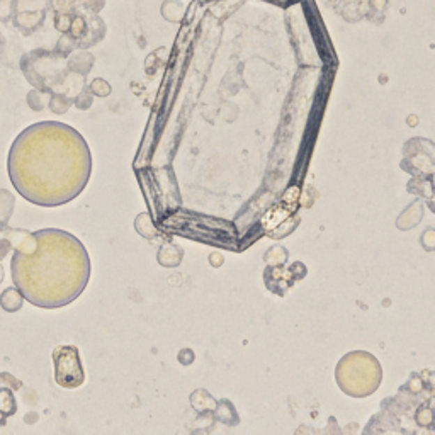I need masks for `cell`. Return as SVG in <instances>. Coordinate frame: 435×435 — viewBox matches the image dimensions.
<instances>
[{
	"mask_svg": "<svg viewBox=\"0 0 435 435\" xmlns=\"http://www.w3.org/2000/svg\"><path fill=\"white\" fill-rule=\"evenodd\" d=\"M9 177L29 203L56 208L79 197L92 174V155L77 130L60 121L26 128L9 151Z\"/></svg>",
	"mask_w": 435,
	"mask_h": 435,
	"instance_id": "6da1fadb",
	"label": "cell"
},
{
	"mask_svg": "<svg viewBox=\"0 0 435 435\" xmlns=\"http://www.w3.org/2000/svg\"><path fill=\"white\" fill-rule=\"evenodd\" d=\"M10 252H13V245H10V242L6 238V236L0 235V262H2V260L6 259Z\"/></svg>",
	"mask_w": 435,
	"mask_h": 435,
	"instance_id": "ac0fdd59",
	"label": "cell"
},
{
	"mask_svg": "<svg viewBox=\"0 0 435 435\" xmlns=\"http://www.w3.org/2000/svg\"><path fill=\"white\" fill-rule=\"evenodd\" d=\"M0 386L9 388V390H13V391H17L22 388V383L17 378H14L13 374H9V372H2V374H0Z\"/></svg>",
	"mask_w": 435,
	"mask_h": 435,
	"instance_id": "9a60e30c",
	"label": "cell"
},
{
	"mask_svg": "<svg viewBox=\"0 0 435 435\" xmlns=\"http://www.w3.org/2000/svg\"><path fill=\"white\" fill-rule=\"evenodd\" d=\"M36 420H38V413H29V415H26V418H24L26 423H34Z\"/></svg>",
	"mask_w": 435,
	"mask_h": 435,
	"instance_id": "d6986e66",
	"label": "cell"
},
{
	"mask_svg": "<svg viewBox=\"0 0 435 435\" xmlns=\"http://www.w3.org/2000/svg\"><path fill=\"white\" fill-rule=\"evenodd\" d=\"M430 184H432V188L435 189V174L432 176V178H430Z\"/></svg>",
	"mask_w": 435,
	"mask_h": 435,
	"instance_id": "7402d4cb",
	"label": "cell"
},
{
	"mask_svg": "<svg viewBox=\"0 0 435 435\" xmlns=\"http://www.w3.org/2000/svg\"><path fill=\"white\" fill-rule=\"evenodd\" d=\"M15 201L13 192L6 189H0V224H9L10 218L14 215Z\"/></svg>",
	"mask_w": 435,
	"mask_h": 435,
	"instance_id": "9c48e42d",
	"label": "cell"
},
{
	"mask_svg": "<svg viewBox=\"0 0 435 435\" xmlns=\"http://www.w3.org/2000/svg\"><path fill=\"white\" fill-rule=\"evenodd\" d=\"M49 99L46 97V94H41V92H31L29 96H27V104H29V107L33 109V111H43L46 106H48Z\"/></svg>",
	"mask_w": 435,
	"mask_h": 435,
	"instance_id": "4fadbf2b",
	"label": "cell"
},
{
	"mask_svg": "<svg viewBox=\"0 0 435 435\" xmlns=\"http://www.w3.org/2000/svg\"><path fill=\"white\" fill-rule=\"evenodd\" d=\"M190 402H192V405L196 410L199 411H204V410H215L216 405H215V399L211 398L206 391L199 390L196 391V393L192 395V398H190Z\"/></svg>",
	"mask_w": 435,
	"mask_h": 435,
	"instance_id": "7c38bea8",
	"label": "cell"
},
{
	"mask_svg": "<svg viewBox=\"0 0 435 435\" xmlns=\"http://www.w3.org/2000/svg\"><path fill=\"white\" fill-rule=\"evenodd\" d=\"M337 381L351 396H369L379 386L381 369L378 360L367 352H352L340 360Z\"/></svg>",
	"mask_w": 435,
	"mask_h": 435,
	"instance_id": "3957f363",
	"label": "cell"
},
{
	"mask_svg": "<svg viewBox=\"0 0 435 435\" xmlns=\"http://www.w3.org/2000/svg\"><path fill=\"white\" fill-rule=\"evenodd\" d=\"M6 420H7V417L2 413V411H0V425H3V423H6Z\"/></svg>",
	"mask_w": 435,
	"mask_h": 435,
	"instance_id": "ffe728a7",
	"label": "cell"
},
{
	"mask_svg": "<svg viewBox=\"0 0 435 435\" xmlns=\"http://www.w3.org/2000/svg\"><path fill=\"white\" fill-rule=\"evenodd\" d=\"M422 243L427 250H435V230H425L422 235Z\"/></svg>",
	"mask_w": 435,
	"mask_h": 435,
	"instance_id": "e0dca14e",
	"label": "cell"
},
{
	"mask_svg": "<svg viewBox=\"0 0 435 435\" xmlns=\"http://www.w3.org/2000/svg\"><path fill=\"white\" fill-rule=\"evenodd\" d=\"M3 281V269H2V266H0V282Z\"/></svg>",
	"mask_w": 435,
	"mask_h": 435,
	"instance_id": "44dd1931",
	"label": "cell"
},
{
	"mask_svg": "<svg viewBox=\"0 0 435 435\" xmlns=\"http://www.w3.org/2000/svg\"><path fill=\"white\" fill-rule=\"evenodd\" d=\"M0 411H2L6 417H10L17 411V403H15L14 391L9 388L0 386Z\"/></svg>",
	"mask_w": 435,
	"mask_h": 435,
	"instance_id": "30bf717a",
	"label": "cell"
},
{
	"mask_svg": "<svg viewBox=\"0 0 435 435\" xmlns=\"http://www.w3.org/2000/svg\"><path fill=\"white\" fill-rule=\"evenodd\" d=\"M73 106V100L63 94H54L49 97L48 107L54 114H65L70 107Z\"/></svg>",
	"mask_w": 435,
	"mask_h": 435,
	"instance_id": "8fae6325",
	"label": "cell"
},
{
	"mask_svg": "<svg viewBox=\"0 0 435 435\" xmlns=\"http://www.w3.org/2000/svg\"><path fill=\"white\" fill-rule=\"evenodd\" d=\"M54 383L65 390H77L85 383L84 362L75 345H58L52 352Z\"/></svg>",
	"mask_w": 435,
	"mask_h": 435,
	"instance_id": "277c9868",
	"label": "cell"
},
{
	"mask_svg": "<svg viewBox=\"0 0 435 435\" xmlns=\"http://www.w3.org/2000/svg\"><path fill=\"white\" fill-rule=\"evenodd\" d=\"M0 235L6 236L13 245V250L21 252V254H33L38 248V238L34 233L26 230H15L9 228L7 224H0Z\"/></svg>",
	"mask_w": 435,
	"mask_h": 435,
	"instance_id": "5b68a950",
	"label": "cell"
},
{
	"mask_svg": "<svg viewBox=\"0 0 435 435\" xmlns=\"http://www.w3.org/2000/svg\"><path fill=\"white\" fill-rule=\"evenodd\" d=\"M92 100L94 99H92L91 96V89H84V91L80 92V96L73 100V104H75L80 111H87V109L92 106Z\"/></svg>",
	"mask_w": 435,
	"mask_h": 435,
	"instance_id": "2e32d148",
	"label": "cell"
},
{
	"mask_svg": "<svg viewBox=\"0 0 435 435\" xmlns=\"http://www.w3.org/2000/svg\"><path fill=\"white\" fill-rule=\"evenodd\" d=\"M135 228H136V231L139 233V235L145 236V238H150V240L157 238V236L160 235L148 213H142V215L136 216Z\"/></svg>",
	"mask_w": 435,
	"mask_h": 435,
	"instance_id": "ba28073f",
	"label": "cell"
},
{
	"mask_svg": "<svg viewBox=\"0 0 435 435\" xmlns=\"http://www.w3.org/2000/svg\"><path fill=\"white\" fill-rule=\"evenodd\" d=\"M91 92L97 97H107L109 94H111V85H109L106 80L96 79V80H92V84H91Z\"/></svg>",
	"mask_w": 435,
	"mask_h": 435,
	"instance_id": "5bb4252c",
	"label": "cell"
},
{
	"mask_svg": "<svg viewBox=\"0 0 435 435\" xmlns=\"http://www.w3.org/2000/svg\"><path fill=\"white\" fill-rule=\"evenodd\" d=\"M24 294L17 289L15 286L7 287L0 294V308L6 313H17L24 305Z\"/></svg>",
	"mask_w": 435,
	"mask_h": 435,
	"instance_id": "8992f818",
	"label": "cell"
},
{
	"mask_svg": "<svg viewBox=\"0 0 435 435\" xmlns=\"http://www.w3.org/2000/svg\"><path fill=\"white\" fill-rule=\"evenodd\" d=\"M33 254L15 252L10 260L14 286L31 305L45 310L63 308L85 291L91 279V259L72 233L46 228L34 231Z\"/></svg>",
	"mask_w": 435,
	"mask_h": 435,
	"instance_id": "7a4b0ae2",
	"label": "cell"
},
{
	"mask_svg": "<svg viewBox=\"0 0 435 435\" xmlns=\"http://www.w3.org/2000/svg\"><path fill=\"white\" fill-rule=\"evenodd\" d=\"M182 255H184V252H182L181 247H177V245H174V243H169V245H163V247H160V250H158V254H157V259H158V264L163 267H177L178 264H181Z\"/></svg>",
	"mask_w": 435,
	"mask_h": 435,
	"instance_id": "52a82bcc",
	"label": "cell"
}]
</instances>
